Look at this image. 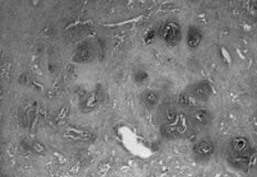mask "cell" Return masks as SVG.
Returning a JSON list of instances; mask_svg holds the SVG:
<instances>
[{
  "instance_id": "obj_1",
  "label": "cell",
  "mask_w": 257,
  "mask_h": 177,
  "mask_svg": "<svg viewBox=\"0 0 257 177\" xmlns=\"http://www.w3.org/2000/svg\"><path fill=\"white\" fill-rule=\"evenodd\" d=\"M253 155L251 143L244 136H236L231 141L230 146V162L233 166L240 170H247L253 164Z\"/></svg>"
},
{
  "instance_id": "obj_2",
  "label": "cell",
  "mask_w": 257,
  "mask_h": 177,
  "mask_svg": "<svg viewBox=\"0 0 257 177\" xmlns=\"http://www.w3.org/2000/svg\"><path fill=\"white\" fill-rule=\"evenodd\" d=\"M160 37L169 45H176L181 39V27L178 22H166L160 30Z\"/></svg>"
},
{
  "instance_id": "obj_3",
  "label": "cell",
  "mask_w": 257,
  "mask_h": 177,
  "mask_svg": "<svg viewBox=\"0 0 257 177\" xmlns=\"http://www.w3.org/2000/svg\"><path fill=\"white\" fill-rule=\"evenodd\" d=\"M166 118H167L166 122L170 123L172 127H175L180 134L187 132L189 128V121L186 115H183L181 112H178L176 110H171L168 112Z\"/></svg>"
},
{
  "instance_id": "obj_4",
  "label": "cell",
  "mask_w": 257,
  "mask_h": 177,
  "mask_svg": "<svg viewBox=\"0 0 257 177\" xmlns=\"http://www.w3.org/2000/svg\"><path fill=\"white\" fill-rule=\"evenodd\" d=\"M64 135L65 138L70 139L72 141H82V142H88L95 139L94 134L91 131L85 130L82 128H75V127H69L64 131Z\"/></svg>"
},
{
  "instance_id": "obj_5",
  "label": "cell",
  "mask_w": 257,
  "mask_h": 177,
  "mask_svg": "<svg viewBox=\"0 0 257 177\" xmlns=\"http://www.w3.org/2000/svg\"><path fill=\"white\" fill-rule=\"evenodd\" d=\"M103 97L98 91H92L83 98L81 103V109L84 112H92L97 108L102 103Z\"/></svg>"
},
{
  "instance_id": "obj_6",
  "label": "cell",
  "mask_w": 257,
  "mask_h": 177,
  "mask_svg": "<svg viewBox=\"0 0 257 177\" xmlns=\"http://www.w3.org/2000/svg\"><path fill=\"white\" fill-rule=\"evenodd\" d=\"M214 152L213 143L209 140H201L193 147V153L198 159H208Z\"/></svg>"
},
{
  "instance_id": "obj_7",
  "label": "cell",
  "mask_w": 257,
  "mask_h": 177,
  "mask_svg": "<svg viewBox=\"0 0 257 177\" xmlns=\"http://www.w3.org/2000/svg\"><path fill=\"white\" fill-rule=\"evenodd\" d=\"M93 56H94V51L91 44L83 43L78 47V49H76L74 59L76 62L80 63H86L92 61Z\"/></svg>"
},
{
  "instance_id": "obj_8",
  "label": "cell",
  "mask_w": 257,
  "mask_h": 177,
  "mask_svg": "<svg viewBox=\"0 0 257 177\" xmlns=\"http://www.w3.org/2000/svg\"><path fill=\"white\" fill-rule=\"evenodd\" d=\"M192 94H193L194 97L199 100H202V102H206L209 98L211 97L212 95V87L209 83L202 82L200 84H196V85L192 88Z\"/></svg>"
},
{
  "instance_id": "obj_9",
  "label": "cell",
  "mask_w": 257,
  "mask_h": 177,
  "mask_svg": "<svg viewBox=\"0 0 257 177\" xmlns=\"http://www.w3.org/2000/svg\"><path fill=\"white\" fill-rule=\"evenodd\" d=\"M203 34L198 28L195 27H190V29L188 31V37H187V43L190 49H195L200 45V43L202 42Z\"/></svg>"
},
{
  "instance_id": "obj_10",
  "label": "cell",
  "mask_w": 257,
  "mask_h": 177,
  "mask_svg": "<svg viewBox=\"0 0 257 177\" xmlns=\"http://www.w3.org/2000/svg\"><path fill=\"white\" fill-rule=\"evenodd\" d=\"M161 132H162V134L169 140L177 139L180 135L179 132L177 131V129L175 127H172L171 124L168 122H164L161 126Z\"/></svg>"
},
{
  "instance_id": "obj_11",
  "label": "cell",
  "mask_w": 257,
  "mask_h": 177,
  "mask_svg": "<svg viewBox=\"0 0 257 177\" xmlns=\"http://www.w3.org/2000/svg\"><path fill=\"white\" fill-rule=\"evenodd\" d=\"M193 119L198 124L207 126V124L210 122V115H209L206 110H198L193 115Z\"/></svg>"
},
{
  "instance_id": "obj_12",
  "label": "cell",
  "mask_w": 257,
  "mask_h": 177,
  "mask_svg": "<svg viewBox=\"0 0 257 177\" xmlns=\"http://www.w3.org/2000/svg\"><path fill=\"white\" fill-rule=\"evenodd\" d=\"M158 95L156 94L155 91H148L146 95H145V103L149 108L155 107L156 104L158 103Z\"/></svg>"
},
{
  "instance_id": "obj_13",
  "label": "cell",
  "mask_w": 257,
  "mask_h": 177,
  "mask_svg": "<svg viewBox=\"0 0 257 177\" xmlns=\"http://www.w3.org/2000/svg\"><path fill=\"white\" fill-rule=\"evenodd\" d=\"M147 79H148V74L146 73V72L139 71V72H137V73L135 74V80L137 83H139V84L145 83Z\"/></svg>"
},
{
  "instance_id": "obj_14",
  "label": "cell",
  "mask_w": 257,
  "mask_h": 177,
  "mask_svg": "<svg viewBox=\"0 0 257 177\" xmlns=\"http://www.w3.org/2000/svg\"><path fill=\"white\" fill-rule=\"evenodd\" d=\"M179 103H180V104H182V106L188 107V106H190L191 99L187 94H181L179 97Z\"/></svg>"
},
{
  "instance_id": "obj_15",
  "label": "cell",
  "mask_w": 257,
  "mask_h": 177,
  "mask_svg": "<svg viewBox=\"0 0 257 177\" xmlns=\"http://www.w3.org/2000/svg\"><path fill=\"white\" fill-rule=\"evenodd\" d=\"M155 35H156V32H155V31H150V32H149V34L147 35V41H149V40L154 39V38H155Z\"/></svg>"
}]
</instances>
